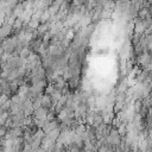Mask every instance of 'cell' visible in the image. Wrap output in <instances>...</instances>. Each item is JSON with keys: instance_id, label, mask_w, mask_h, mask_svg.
<instances>
[{"instance_id": "cell-3", "label": "cell", "mask_w": 152, "mask_h": 152, "mask_svg": "<svg viewBox=\"0 0 152 152\" xmlns=\"http://www.w3.org/2000/svg\"><path fill=\"white\" fill-rule=\"evenodd\" d=\"M30 53H31V51L28 50V48H24V49L19 52V55H18V56H19L20 58H23V59H27V57H28V55H30Z\"/></svg>"}, {"instance_id": "cell-2", "label": "cell", "mask_w": 152, "mask_h": 152, "mask_svg": "<svg viewBox=\"0 0 152 152\" xmlns=\"http://www.w3.org/2000/svg\"><path fill=\"white\" fill-rule=\"evenodd\" d=\"M100 124H102V116L101 115H95L94 118H93V122H91V126L94 127V128H96Z\"/></svg>"}, {"instance_id": "cell-4", "label": "cell", "mask_w": 152, "mask_h": 152, "mask_svg": "<svg viewBox=\"0 0 152 152\" xmlns=\"http://www.w3.org/2000/svg\"><path fill=\"white\" fill-rule=\"evenodd\" d=\"M140 38H141V34H137V33H134V34H132V38H131V43L135 46L137 44H139V42H140Z\"/></svg>"}, {"instance_id": "cell-5", "label": "cell", "mask_w": 152, "mask_h": 152, "mask_svg": "<svg viewBox=\"0 0 152 152\" xmlns=\"http://www.w3.org/2000/svg\"><path fill=\"white\" fill-rule=\"evenodd\" d=\"M10 100H11L12 103H15V104H19V103H20V96H19L18 94H13V95L10 97Z\"/></svg>"}, {"instance_id": "cell-1", "label": "cell", "mask_w": 152, "mask_h": 152, "mask_svg": "<svg viewBox=\"0 0 152 152\" xmlns=\"http://www.w3.org/2000/svg\"><path fill=\"white\" fill-rule=\"evenodd\" d=\"M8 88H10V90H11L12 95H13V94H17V93H18V90H19V84H18L15 81H11V82H8Z\"/></svg>"}]
</instances>
